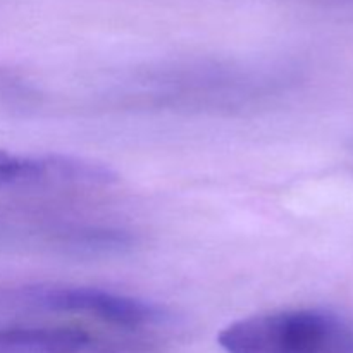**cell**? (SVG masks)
Segmentation results:
<instances>
[{"mask_svg": "<svg viewBox=\"0 0 353 353\" xmlns=\"http://www.w3.org/2000/svg\"><path fill=\"white\" fill-rule=\"evenodd\" d=\"M217 341L226 353H345L350 333L333 314L302 309L236 321Z\"/></svg>", "mask_w": 353, "mask_h": 353, "instance_id": "cell-1", "label": "cell"}, {"mask_svg": "<svg viewBox=\"0 0 353 353\" xmlns=\"http://www.w3.org/2000/svg\"><path fill=\"white\" fill-rule=\"evenodd\" d=\"M0 310L78 314L131 330L164 324L169 317L164 307L147 300L92 286L71 285H33L0 290Z\"/></svg>", "mask_w": 353, "mask_h": 353, "instance_id": "cell-2", "label": "cell"}, {"mask_svg": "<svg viewBox=\"0 0 353 353\" xmlns=\"http://www.w3.org/2000/svg\"><path fill=\"white\" fill-rule=\"evenodd\" d=\"M105 168L64 155L24 157L0 150V190L37 185H102Z\"/></svg>", "mask_w": 353, "mask_h": 353, "instance_id": "cell-3", "label": "cell"}, {"mask_svg": "<svg viewBox=\"0 0 353 353\" xmlns=\"http://www.w3.org/2000/svg\"><path fill=\"white\" fill-rule=\"evenodd\" d=\"M90 334L72 326L0 327V353H79Z\"/></svg>", "mask_w": 353, "mask_h": 353, "instance_id": "cell-4", "label": "cell"}]
</instances>
